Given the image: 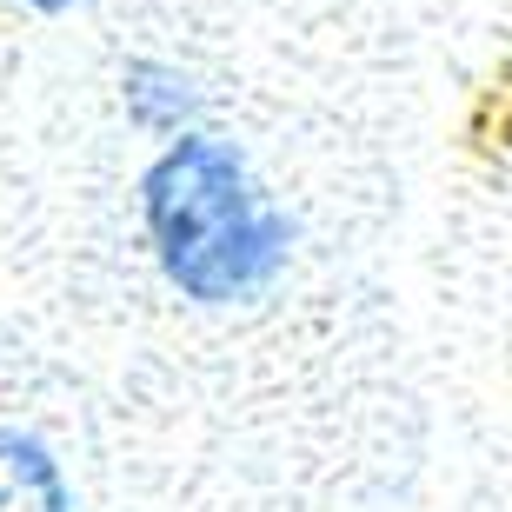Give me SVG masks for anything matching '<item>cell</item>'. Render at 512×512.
<instances>
[{"instance_id": "6da1fadb", "label": "cell", "mask_w": 512, "mask_h": 512, "mask_svg": "<svg viewBox=\"0 0 512 512\" xmlns=\"http://www.w3.org/2000/svg\"><path fill=\"white\" fill-rule=\"evenodd\" d=\"M140 220L167 286L193 306H247L293 260V213L266 200L233 140L200 127L140 173Z\"/></svg>"}, {"instance_id": "3957f363", "label": "cell", "mask_w": 512, "mask_h": 512, "mask_svg": "<svg viewBox=\"0 0 512 512\" xmlns=\"http://www.w3.org/2000/svg\"><path fill=\"white\" fill-rule=\"evenodd\" d=\"M0 512H74L60 459L20 426H0Z\"/></svg>"}, {"instance_id": "7a4b0ae2", "label": "cell", "mask_w": 512, "mask_h": 512, "mask_svg": "<svg viewBox=\"0 0 512 512\" xmlns=\"http://www.w3.org/2000/svg\"><path fill=\"white\" fill-rule=\"evenodd\" d=\"M120 100H127L133 127L167 133V140L193 133V120H200V107H207V94L193 87V74H180L173 60H127V74H120Z\"/></svg>"}, {"instance_id": "277c9868", "label": "cell", "mask_w": 512, "mask_h": 512, "mask_svg": "<svg viewBox=\"0 0 512 512\" xmlns=\"http://www.w3.org/2000/svg\"><path fill=\"white\" fill-rule=\"evenodd\" d=\"M27 7H40V14H67V7H80V0H27Z\"/></svg>"}]
</instances>
